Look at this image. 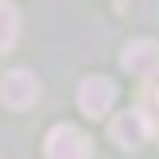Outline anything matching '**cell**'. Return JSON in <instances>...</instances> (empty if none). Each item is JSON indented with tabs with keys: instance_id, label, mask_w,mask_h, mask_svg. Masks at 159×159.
Returning a JSON list of instances; mask_svg holds the SVG:
<instances>
[{
	"instance_id": "1",
	"label": "cell",
	"mask_w": 159,
	"mask_h": 159,
	"mask_svg": "<svg viewBox=\"0 0 159 159\" xmlns=\"http://www.w3.org/2000/svg\"><path fill=\"white\" fill-rule=\"evenodd\" d=\"M44 155L48 159H92V139L72 123H56L44 139Z\"/></svg>"
},
{
	"instance_id": "2",
	"label": "cell",
	"mask_w": 159,
	"mask_h": 159,
	"mask_svg": "<svg viewBox=\"0 0 159 159\" xmlns=\"http://www.w3.org/2000/svg\"><path fill=\"white\" fill-rule=\"evenodd\" d=\"M111 139H116L123 151H139V147L151 139V119H147V111L131 107V111L116 116V123H111Z\"/></svg>"
},
{
	"instance_id": "3",
	"label": "cell",
	"mask_w": 159,
	"mask_h": 159,
	"mask_svg": "<svg viewBox=\"0 0 159 159\" xmlns=\"http://www.w3.org/2000/svg\"><path fill=\"white\" fill-rule=\"evenodd\" d=\"M111 103H116V84L107 76H88L80 84V111L88 119H99L111 111Z\"/></svg>"
},
{
	"instance_id": "4",
	"label": "cell",
	"mask_w": 159,
	"mask_h": 159,
	"mask_svg": "<svg viewBox=\"0 0 159 159\" xmlns=\"http://www.w3.org/2000/svg\"><path fill=\"white\" fill-rule=\"evenodd\" d=\"M36 96H40V84H36V76H32L28 68H12V72L4 76V84H0V99H4L8 107H16V111L32 107Z\"/></svg>"
},
{
	"instance_id": "5",
	"label": "cell",
	"mask_w": 159,
	"mask_h": 159,
	"mask_svg": "<svg viewBox=\"0 0 159 159\" xmlns=\"http://www.w3.org/2000/svg\"><path fill=\"white\" fill-rule=\"evenodd\" d=\"M119 64L139 80H155L159 76V44L155 40H131L127 48H123V56Z\"/></svg>"
},
{
	"instance_id": "6",
	"label": "cell",
	"mask_w": 159,
	"mask_h": 159,
	"mask_svg": "<svg viewBox=\"0 0 159 159\" xmlns=\"http://www.w3.org/2000/svg\"><path fill=\"white\" fill-rule=\"evenodd\" d=\"M20 36V12L16 4H8V0H0V52H8Z\"/></svg>"
},
{
	"instance_id": "7",
	"label": "cell",
	"mask_w": 159,
	"mask_h": 159,
	"mask_svg": "<svg viewBox=\"0 0 159 159\" xmlns=\"http://www.w3.org/2000/svg\"><path fill=\"white\" fill-rule=\"evenodd\" d=\"M116 4H123V0H116Z\"/></svg>"
}]
</instances>
